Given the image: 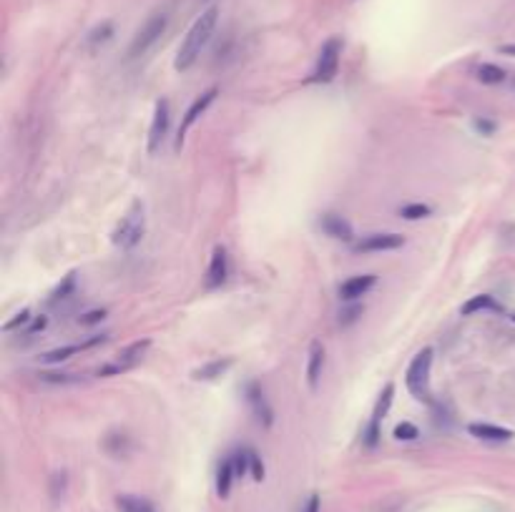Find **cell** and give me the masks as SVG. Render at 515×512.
I'll list each match as a JSON object with an SVG mask.
<instances>
[{"label":"cell","instance_id":"obj_26","mask_svg":"<svg viewBox=\"0 0 515 512\" xmlns=\"http://www.w3.org/2000/svg\"><path fill=\"white\" fill-rule=\"evenodd\" d=\"M420 437V430L412 425V422H400L395 427V439H405V442H412V439Z\"/></svg>","mask_w":515,"mask_h":512},{"label":"cell","instance_id":"obj_19","mask_svg":"<svg viewBox=\"0 0 515 512\" xmlns=\"http://www.w3.org/2000/svg\"><path fill=\"white\" fill-rule=\"evenodd\" d=\"M234 462L232 457L224 459L222 464H219V472H217V492L219 497H229V492H232V480H234Z\"/></svg>","mask_w":515,"mask_h":512},{"label":"cell","instance_id":"obj_24","mask_svg":"<svg viewBox=\"0 0 515 512\" xmlns=\"http://www.w3.org/2000/svg\"><path fill=\"white\" fill-rule=\"evenodd\" d=\"M113 36V23H101V26H96L93 31L88 33V46L90 48H98V46H103V43H108Z\"/></svg>","mask_w":515,"mask_h":512},{"label":"cell","instance_id":"obj_5","mask_svg":"<svg viewBox=\"0 0 515 512\" xmlns=\"http://www.w3.org/2000/svg\"><path fill=\"white\" fill-rule=\"evenodd\" d=\"M340 55H342V41L340 38H330L319 50L314 73L309 75V83H332L340 70Z\"/></svg>","mask_w":515,"mask_h":512},{"label":"cell","instance_id":"obj_27","mask_svg":"<svg viewBox=\"0 0 515 512\" xmlns=\"http://www.w3.org/2000/svg\"><path fill=\"white\" fill-rule=\"evenodd\" d=\"M362 442H365L367 447H378V442H380V425H375V422H367L365 432H362Z\"/></svg>","mask_w":515,"mask_h":512},{"label":"cell","instance_id":"obj_22","mask_svg":"<svg viewBox=\"0 0 515 512\" xmlns=\"http://www.w3.org/2000/svg\"><path fill=\"white\" fill-rule=\"evenodd\" d=\"M478 78L483 80L485 85H498L505 80V70L500 68V65H493V63H483L478 68Z\"/></svg>","mask_w":515,"mask_h":512},{"label":"cell","instance_id":"obj_8","mask_svg":"<svg viewBox=\"0 0 515 512\" xmlns=\"http://www.w3.org/2000/svg\"><path fill=\"white\" fill-rule=\"evenodd\" d=\"M169 123H171V113H169V101L161 98L156 101V111H154V121H151V131H149V154L156 156L161 151L166 134H169Z\"/></svg>","mask_w":515,"mask_h":512},{"label":"cell","instance_id":"obj_11","mask_svg":"<svg viewBox=\"0 0 515 512\" xmlns=\"http://www.w3.org/2000/svg\"><path fill=\"white\" fill-rule=\"evenodd\" d=\"M319 226L327 236L337 241H345V244H352L355 241V229L347 219H342L340 213H324L322 219H319Z\"/></svg>","mask_w":515,"mask_h":512},{"label":"cell","instance_id":"obj_20","mask_svg":"<svg viewBox=\"0 0 515 512\" xmlns=\"http://www.w3.org/2000/svg\"><path fill=\"white\" fill-rule=\"evenodd\" d=\"M116 505L121 512H156L149 500H144V497H133V495H118Z\"/></svg>","mask_w":515,"mask_h":512},{"label":"cell","instance_id":"obj_13","mask_svg":"<svg viewBox=\"0 0 515 512\" xmlns=\"http://www.w3.org/2000/svg\"><path fill=\"white\" fill-rule=\"evenodd\" d=\"M227 274H229V262H227V251L224 246H217L212 254V262H209V272H207V287L209 289H217L227 282Z\"/></svg>","mask_w":515,"mask_h":512},{"label":"cell","instance_id":"obj_14","mask_svg":"<svg viewBox=\"0 0 515 512\" xmlns=\"http://www.w3.org/2000/svg\"><path fill=\"white\" fill-rule=\"evenodd\" d=\"M322 369H324V347H322V341H312V344H309V354H307V384L312 392L319 387Z\"/></svg>","mask_w":515,"mask_h":512},{"label":"cell","instance_id":"obj_31","mask_svg":"<svg viewBox=\"0 0 515 512\" xmlns=\"http://www.w3.org/2000/svg\"><path fill=\"white\" fill-rule=\"evenodd\" d=\"M232 462H234V472L241 477L246 472V467H249V452H236L232 457Z\"/></svg>","mask_w":515,"mask_h":512},{"label":"cell","instance_id":"obj_18","mask_svg":"<svg viewBox=\"0 0 515 512\" xmlns=\"http://www.w3.org/2000/svg\"><path fill=\"white\" fill-rule=\"evenodd\" d=\"M392 400H395V384H385L383 395H380L378 405H375V410H372V417L370 422H375V425H380V422L387 417L390 407H392Z\"/></svg>","mask_w":515,"mask_h":512},{"label":"cell","instance_id":"obj_30","mask_svg":"<svg viewBox=\"0 0 515 512\" xmlns=\"http://www.w3.org/2000/svg\"><path fill=\"white\" fill-rule=\"evenodd\" d=\"M41 382H46V384H73V382H78V379H76V374L46 372V374H41Z\"/></svg>","mask_w":515,"mask_h":512},{"label":"cell","instance_id":"obj_33","mask_svg":"<svg viewBox=\"0 0 515 512\" xmlns=\"http://www.w3.org/2000/svg\"><path fill=\"white\" fill-rule=\"evenodd\" d=\"M362 314V306H352V309H347V311H342L340 314V324L342 326H347V324H352V321H357V316Z\"/></svg>","mask_w":515,"mask_h":512},{"label":"cell","instance_id":"obj_10","mask_svg":"<svg viewBox=\"0 0 515 512\" xmlns=\"http://www.w3.org/2000/svg\"><path fill=\"white\" fill-rule=\"evenodd\" d=\"M405 244L402 234H370L362 241H357L352 249L355 254H378V251H395Z\"/></svg>","mask_w":515,"mask_h":512},{"label":"cell","instance_id":"obj_37","mask_svg":"<svg viewBox=\"0 0 515 512\" xmlns=\"http://www.w3.org/2000/svg\"><path fill=\"white\" fill-rule=\"evenodd\" d=\"M500 53H505V55H515V43H510V46H500Z\"/></svg>","mask_w":515,"mask_h":512},{"label":"cell","instance_id":"obj_6","mask_svg":"<svg viewBox=\"0 0 515 512\" xmlns=\"http://www.w3.org/2000/svg\"><path fill=\"white\" fill-rule=\"evenodd\" d=\"M151 347L149 339H141V341H133V344H128L126 349H123L121 354L116 357V362L106 364V367H101L96 372V377H113V374H123V372H131L133 367H136L141 359H144L146 349Z\"/></svg>","mask_w":515,"mask_h":512},{"label":"cell","instance_id":"obj_36","mask_svg":"<svg viewBox=\"0 0 515 512\" xmlns=\"http://www.w3.org/2000/svg\"><path fill=\"white\" fill-rule=\"evenodd\" d=\"M41 329H46V316H41V319H36V321H33V326H31V334H36V331H41Z\"/></svg>","mask_w":515,"mask_h":512},{"label":"cell","instance_id":"obj_17","mask_svg":"<svg viewBox=\"0 0 515 512\" xmlns=\"http://www.w3.org/2000/svg\"><path fill=\"white\" fill-rule=\"evenodd\" d=\"M232 367V359H214V362L204 364V367L194 369V379H199V382H209V379H217L222 377L227 369Z\"/></svg>","mask_w":515,"mask_h":512},{"label":"cell","instance_id":"obj_7","mask_svg":"<svg viewBox=\"0 0 515 512\" xmlns=\"http://www.w3.org/2000/svg\"><path fill=\"white\" fill-rule=\"evenodd\" d=\"M217 96H219V88H209L207 93H202V96H199L197 101L189 106V111H186L184 121H181V126H179V136H176V151L184 146V139H186V134H189V128H192L194 123H197L199 118L207 113V108L212 106L214 101H217Z\"/></svg>","mask_w":515,"mask_h":512},{"label":"cell","instance_id":"obj_29","mask_svg":"<svg viewBox=\"0 0 515 512\" xmlns=\"http://www.w3.org/2000/svg\"><path fill=\"white\" fill-rule=\"evenodd\" d=\"M31 319H33V316H31V309H21L16 316H13L11 321H6V324H3V331H13V329H18V326H26Z\"/></svg>","mask_w":515,"mask_h":512},{"label":"cell","instance_id":"obj_12","mask_svg":"<svg viewBox=\"0 0 515 512\" xmlns=\"http://www.w3.org/2000/svg\"><path fill=\"white\" fill-rule=\"evenodd\" d=\"M378 284L375 274H360V277H350L345 284L340 287V299L342 302H355V299L365 297L372 287Z\"/></svg>","mask_w":515,"mask_h":512},{"label":"cell","instance_id":"obj_3","mask_svg":"<svg viewBox=\"0 0 515 512\" xmlns=\"http://www.w3.org/2000/svg\"><path fill=\"white\" fill-rule=\"evenodd\" d=\"M432 347H425L422 352L415 354V359L410 362L407 374H405V384L412 397L417 400H427L430 395V369H432Z\"/></svg>","mask_w":515,"mask_h":512},{"label":"cell","instance_id":"obj_35","mask_svg":"<svg viewBox=\"0 0 515 512\" xmlns=\"http://www.w3.org/2000/svg\"><path fill=\"white\" fill-rule=\"evenodd\" d=\"M304 512H319V497L312 495L307 500V505H304Z\"/></svg>","mask_w":515,"mask_h":512},{"label":"cell","instance_id":"obj_25","mask_svg":"<svg viewBox=\"0 0 515 512\" xmlns=\"http://www.w3.org/2000/svg\"><path fill=\"white\" fill-rule=\"evenodd\" d=\"M73 289H76V274H68V277L63 279V284H61V287L53 292V297H51V304H58V302L68 299L71 294H73Z\"/></svg>","mask_w":515,"mask_h":512},{"label":"cell","instance_id":"obj_28","mask_svg":"<svg viewBox=\"0 0 515 512\" xmlns=\"http://www.w3.org/2000/svg\"><path fill=\"white\" fill-rule=\"evenodd\" d=\"M106 314H108L106 309H90V311H85L83 316H78V324H83V326L101 324V321L106 319Z\"/></svg>","mask_w":515,"mask_h":512},{"label":"cell","instance_id":"obj_9","mask_svg":"<svg viewBox=\"0 0 515 512\" xmlns=\"http://www.w3.org/2000/svg\"><path fill=\"white\" fill-rule=\"evenodd\" d=\"M244 395H246V405H249L254 420L259 422L261 427H271V425H274V410H271L269 400H266L264 390H261L259 384L249 382V384H246Z\"/></svg>","mask_w":515,"mask_h":512},{"label":"cell","instance_id":"obj_15","mask_svg":"<svg viewBox=\"0 0 515 512\" xmlns=\"http://www.w3.org/2000/svg\"><path fill=\"white\" fill-rule=\"evenodd\" d=\"M467 430H470V434H473V437L483 439V442H508V439L513 437V432H510V430H505V427L485 425V422H475V425H470Z\"/></svg>","mask_w":515,"mask_h":512},{"label":"cell","instance_id":"obj_4","mask_svg":"<svg viewBox=\"0 0 515 512\" xmlns=\"http://www.w3.org/2000/svg\"><path fill=\"white\" fill-rule=\"evenodd\" d=\"M166 26H169L166 13H154L144 26L138 28L136 36H133L131 46H128V58L133 60V58H141V55L149 53L156 43H159V38L166 33Z\"/></svg>","mask_w":515,"mask_h":512},{"label":"cell","instance_id":"obj_38","mask_svg":"<svg viewBox=\"0 0 515 512\" xmlns=\"http://www.w3.org/2000/svg\"><path fill=\"white\" fill-rule=\"evenodd\" d=\"M513 321H515V316H513Z\"/></svg>","mask_w":515,"mask_h":512},{"label":"cell","instance_id":"obj_34","mask_svg":"<svg viewBox=\"0 0 515 512\" xmlns=\"http://www.w3.org/2000/svg\"><path fill=\"white\" fill-rule=\"evenodd\" d=\"M475 131H480L483 136H490L495 131V123L493 121H480L478 118V121H475Z\"/></svg>","mask_w":515,"mask_h":512},{"label":"cell","instance_id":"obj_21","mask_svg":"<svg viewBox=\"0 0 515 512\" xmlns=\"http://www.w3.org/2000/svg\"><path fill=\"white\" fill-rule=\"evenodd\" d=\"M78 352H83V344H66V347H58V349H51V352H46L41 357V362L58 364V362H63V359L73 357V354H78Z\"/></svg>","mask_w":515,"mask_h":512},{"label":"cell","instance_id":"obj_32","mask_svg":"<svg viewBox=\"0 0 515 512\" xmlns=\"http://www.w3.org/2000/svg\"><path fill=\"white\" fill-rule=\"evenodd\" d=\"M249 467H251V475H254L256 482L264 480V464H261V459L256 452H249Z\"/></svg>","mask_w":515,"mask_h":512},{"label":"cell","instance_id":"obj_23","mask_svg":"<svg viewBox=\"0 0 515 512\" xmlns=\"http://www.w3.org/2000/svg\"><path fill=\"white\" fill-rule=\"evenodd\" d=\"M400 216L407 221L427 219V216H432V206H427V203H407V206L400 208Z\"/></svg>","mask_w":515,"mask_h":512},{"label":"cell","instance_id":"obj_2","mask_svg":"<svg viewBox=\"0 0 515 512\" xmlns=\"http://www.w3.org/2000/svg\"><path fill=\"white\" fill-rule=\"evenodd\" d=\"M146 231V216H144V203L133 201V206L128 208V213L118 221L116 231H113V244L123 251H131L133 246L141 244Z\"/></svg>","mask_w":515,"mask_h":512},{"label":"cell","instance_id":"obj_1","mask_svg":"<svg viewBox=\"0 0 515 512\" xmlns=\"http://www.w3.org/2000/svg\"><path fill=\"white\" fill-rule=\"evenodd\" d=\"M217 23H219V8L217 6L207 8V11L194 21V26L189 28L186 38L181 41L179 53H176V60H174L176 70H189L194 63H197L199 55H202V50L207 48V43L212 41L214 31H217Z\"/></svg>","mask_w":515,"mask_h":512},{"label":"cell","instance_id":"obj_16","mask_svg":"<svg viewBox=\"0 0 515 512\" xmlns=\"http://www.w3.org/2000/svg\"><path fill=\"white\" fill-rule=\"evenodd\" d=\"M485 309H493V311H500L498 302H495L493 297H488V294H478V297H470L465 302V304L460 306V314L462 316H473L478 314V311H485Z\"/></svg>","mask_w":515,"mask_h":512}]
</instances>
